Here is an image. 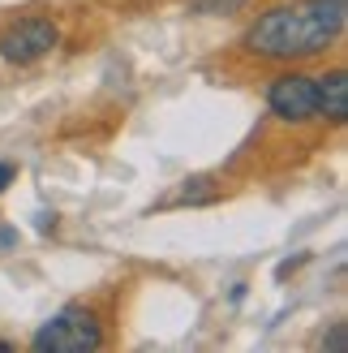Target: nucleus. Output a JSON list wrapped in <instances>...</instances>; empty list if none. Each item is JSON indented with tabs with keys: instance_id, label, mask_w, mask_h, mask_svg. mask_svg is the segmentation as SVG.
<instances>
[{
	"instance_id": "obj_1",
	"label": "nucleus",
	"mask_w": 348,
	"mask_h": 353,
	"mask_svg": "<svg viewBox=\"0 0 348 353\" xmlns=\"http://www.w3.org/2000/svg\"><path fill=\"white\" fill-rule=\"evenodd\" d=\"M348 22L344 0H301V5H280L267 9L258 22L246 30V48L263 61H301L340 39Z\"/></svg>"
},
{
	"instance_id": "obj_5",
	"label": "nucleus",
	"mask_w": 348,
	"mask_h": 353,
	"mask_svg": "<svg viewBox=\"0 0 348 353\" xmlns=\"http://www.w3.org/2000/svg\"><path fill=\"white\" fill-rule=\"evenodd\" d=\"M318 117H327L331 125L348 121V74L331 69L327 78H318Z\"/></svg>"
},
{
	"instance_id": "obj_4",
	"label": "nucleus",
	"mask_w": 348,
	"mask_h": 353,
	"mask_svg": "<svg viewBox=\"0 0 348 353\" xmlns=\"http://www.w3.org/2000/svg\"><path fill=\"white\" fill-rule=\"evenodd\" d=\"M56 43H61L56 22H47V17H22V22H13L5 34H0V57L9 65H34Z\"/></svg>"
},
{
	"instance_id": "obj_8",
	"label": "nucleus",
	"mask_w": 348,
	"mask_h": 353,
	"mask_svg": "<svg viewBox=\"0 0 348 353\" xmlns=\"http://www.w3.org/2000/svg\"><path fill=\"white\" fill-rule=\"evenodd\" d=\"M344 345H348L344 323H336V327H331V336H323V349H344Z\"/></svg>"
},
{
	"instance_id": "obj_7",
	"label": "nucleus",
	"mask_w": 348,
	"mask_h": 353,
	"mask_svg": "<svg viewBox=\"0 0 348 353\" xmlns=\"http://www.w3.org/2000/svg\"><path fill=\"white\" fill-rule=\"evenodd\" d=\"M189 5H194L198 13H237L246 0H189Z\"/></svg>"
},
{
	"instance_id": "obj_3",
	"label": "nucleus",
	"mask_w": 348,
	"mask_h": 353,
	"mask_svg": "<svg viewBox=\"0 0 348 353\" xmlns=\"http://www.w3.org/2000/svg\"><path fill=\"white\" fill-rule=\"evenodd\" d=\"M267 103L280 121H292V125H305V121L318 117V78L309 74H280L267 86Z\"/></svg>"
},
{
	"instance_id": "obj_6",
	"label": "nucleus",
	"mask_w": 348,
	"mask_h": 353,
	"mask_svg": "<svg viewBox=\"0 0 348 353\" xmlns=\"http://www.w3.org/2000/svg\"><path fill=\"white\" fill-rule=\"evenodd\" d=\"M215 181L211 176H189V181H181V194H177V203H211L215 199Z\"/></svg>"
},
{
	"instance_id": "obj_2",
	"label": "nucleus",
	"mask_w": 348,
	"mask_h": 353,
	"mask_svg": "<svg viewBox=\"0 0 348 353\" xmlns=\"http://www.w3.org/2000/svg\"><path fill=\"white\" fill-rule=\"evenodd\" d=\"M99 345H103V327L95 319V310H86V306L56 310L30 341L34 353H91Z\"/></svg>"
},
{
	"instance_id": "obj_9",
	"label": "nucleus",
	"mask_w": 348,
	"mask_h": 353,
	"mask_svg": "<svg viewBox=\"0 0 348 353\" xmlns=\"http://www.w3.org/2000/svg\"><path fill=\"white\" fill-rule=\"evenodd\" d=\"M13 181V164H0V190H5Z\"/></svg>"
}]
</instances>
